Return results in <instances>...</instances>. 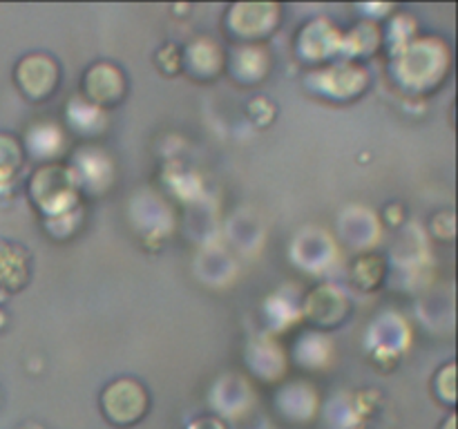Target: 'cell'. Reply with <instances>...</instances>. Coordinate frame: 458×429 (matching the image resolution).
Masks as SVG:
<instances>
[{"label":"cell","mask_w":458,"mask_h":429,"mask_svg":"<svg viewBox=\"0 0 458 429\" xmlns=\"http://www.w3.org/2000/svg\"><path fill=\"white\" fill-rule=\"evenodd\" d=\"M83 88L97 105L110 107L114 103H119L121 97H123L125 80L121 70H116L114 65H110V63H98V65L88 70Z\"/></svg>","instance_id":"4"},{"label":"cell","mask_w":458,"mask_h":429,"mask_svg":"<svg viewBox=\"0 0 458 429\" xmlns=\"http://www.w3.org/2000/svg\"><path fill=\"white\" fill-rule=\"evenodd\" d=\"M30 192L36 206L47 214H67V208L74 201V174L63 165H45L34 174L30 183Z\"/></svg>","instance_id":"2"},{"label":"cell","mask_w":458,"mask_h":429,"mask_svg":"<svg viewBox=\"0 0 458 429\" xmlns=\"http://www.w3.org/2000/svg\"><path fill=\"white\" fill-rule=\"evenodd\" d=\"M18 429H45V427H40V425H36V423H27V425H22V427H18Z\"/></svg>","instance_id":"9"},{"label":"cell","mask_w":458,"mask_h":429,"mask_svg":"<svg viewBox=\"0 0 458 429\" xmlns=\"http://www.w3.org/2000/svg\"><path fill=\"white\" fill-rule=\"evenodd\" d=\"M454 423H456V418H454V414H452L450 418L445 420V425H443V429H454Z\"/></svg>","instance_id":"8"},{"label":"cell","mask_w":458,"mask_h":429,"mask_svg":"<svg viewBox=\"0 0 458 429\" xmlns=\"http://www.w3.org/2000/svg\"><path fill=\"white\" fill-rule=\"evenodd\" d=\"M30 282V257L13 241L0 240V290H21Z\"/></svg>","instance_id":"5"},{"label":"cell","mask_w":458,"mask_h":429,"mask_svg":"<svg viewBox=\"0 0 458 429\" xmlns=\"http://www.w3.org/2000/svg\"><path fill=\"white\" fill-rule=\"evenodd\" d=\"M186 429H228V425L219 420L217 416H199Z\"/></svg>","instance_id":"7"},{"label":"cell","mask_w":458,"mask_h":429,"mask_svg":"<svg viewBox=\"0 0 458 429\" xmlns=\"http://www.w3.org/2000/svg\"><path fill=\"white\" fill-rule=\"evenodd\" d=\"M22 165V150L9 134H0V188L16 179Z\"/></svg>","instance_id":"6"},{"label":"cell","mask_w":458,"mask_h":429,"mask_svg":"<svg viewBox=\"0 0 458 429\" xmlns=\"http://www.w3.org/2000/svg\"><path fill=\"white\" fill-rule=\"evenodd\" d=\"M150 409L146 387L132 378H116L101 391V411L110 425L128 429L141 423Z\"/></svg>","instance_id":"1"},{"label":"cell","mask_w":458,"mask_h":429,"mask_svg":"<svg viewBox=\"0 0 458 429\" xmlns=\"http://www.w3.org/2000/svg\"><path fill=\"white\" fill-rule=\"evenodd\" d=\"M18 89L31 101H43L52 97L58 85V65L52 56L45 54H30L21 58L13 72Z\"/></svg>","instance_id":"3"}]
</instances>
